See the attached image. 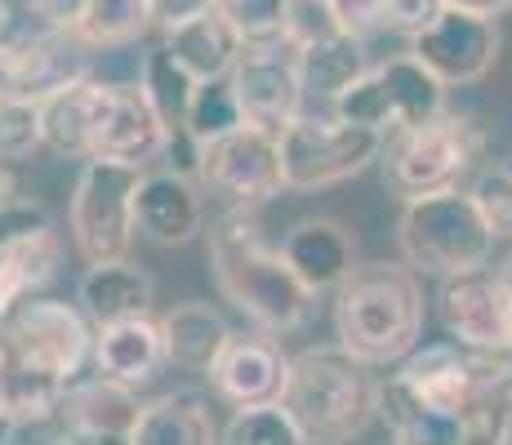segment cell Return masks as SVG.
<instances>
[{
  "label": "cell",
  "instance_id": "21",
  "mask_svg": "<svg viewBox=\"0 0 512 445\" xmlns=\"http://www.w3.org/2000/svg\"><path fill=\"white\" fill-rule=\"evenodd\" d=\"M18 81L23 103H49L63 89L90 81V45L76 32H36L18 45Z\"/></svg>",
  "mask_w": 512,
  "mask_h": 445
},
{
  "label": "cell",
  "instance_id": "36",
  "mask_svg": "<svg viewBox=\"0 0 512 445\" xmlns=\"http://www.w3.org/2000/svg\"><path fill=\"white\" fill-rule=\"evenodd\" d=\"M468 192H472V201H477V210L486 214L490 232L508 236V241H512V170H508V165H504V170L477 174V183H472Z\"/></svg>",
  "mask_w": 512,
  "mask_h": 445
},
{
  "label": "cell",
  "instance_id": "44",
  "mask_svg": "<svg viewBox=\"0 0 512 445\" xmlns=\"http://www.w3.org/2000/svg\"><path fill=\"white\" fill-rule=\"evenodd\" d=\"M446 9H464V14H481V18H504V14H512V0H446Z\"/></svg>",
  "mask_w": 512,
  "mask_h": 445
},
{
  "label": "cell",
  "instance_id": "33",
  "mask_svg": "<svg viewBox=\"0 0 512 445\" xmlns=\"http://www.w3.org/2000/svg\"><path fill=\"white\" fill-rule=\"evenodd\" d=\"M285 5H290V0H219L223 18H228L236 32H241L245 45H272V41H281Z\"/></svg>",
  "mask_w": 512,
  "mask_h": 445
},
{
  "label": "cell",
  "instance_id": "39",
  "mask_svg": "<svg viewBox=\"0 0 512 445\" xmlns=\"http://www.w3.org/2000/svg\"><path fill=\"white\" fill-rule=\"evenodd\" d=\"M441 14H446V0H388V27H397L406 36H419Z\"/></svg>",
  "mask_w": 512,
  "mask_h": 445
},
{
  "label": "cell",
  "instance_id": "3",
  "mask_svg": "<svg viewBox=\"0 0 512 445\" xmlns=\"http://www.w3.org/2000/svg\"><path fill=\"white\" fill-rule=\"evenodd\" d=\"M379 397L383 383L370 374V365L343 352L339 343H326L294 356L281 405L299 423L308 445H348L370 428Z\"/></svg>",
  "mask_w": 512,
  "mask_h": 445
},
{
  "label": "cell",
  "instance_id": "38",
  "mask_svg": "<svg viewBox=\"0 0 512 445\" xmlns=\"http://www.w3.org/2000/svg\"><path fill=\"white\" fill-rule=\"evenodd\" d=\"M27 432H63V419L58 423H36L27 428L14 410V397H9V370H5V352H0V445H23Z\"/></svg>",
  "mask_w": 512,
  "mask_h": 445
},
{
  "label": "cell",
  "instance_id": "45",
  "mask_svg": "<svg viewBox=\"0 0 512 445\" xmlns=\"http://www.w3.org/2000/svg\"><path fill=\"white\" fill-rule=\"evenodd\" d=\"M0 201H14V183H9V170L0 161Z\"/></svg>",
  "mask_w": 512,
  "mask_h": 445
},
{
  "label": "cell",
  "instance_id": "5",
  "mask_svg": "<svg viewBox=\"0 0 512 445\" xmlns=\"http://www.w3.org/2000/svg\"><path fill=\"white\" fill-rule=\"evenodd\" d=\"M94 339L98 330L81 312V303L63 299H32L0 325V352L9 370L32 374L54 388H72L94 356Z\"/></svg>",
  "mask_w": 512,
  "mask_h": 445
},
{
  "label": "cell",
  "instance_id": "17",
  "mask_svg": "<svg viewBox=\"0 0 512 445\" xmlns=\"http://www.w3.org/2000/svg\"><path fill=\"white\" fill-rule=\"evenodd\" d=\"M143 401L116 379L72 383L63 397V441L67 445H130L139 428Z\"/></svg>",
  "mask_w": 512,
  "mask_h": 445
},
{
  "label": "cell",
  "instance_id": "6",
  "mask_svg": "<svg viewBox=\"0 0 512 445\" xmlns=\"http://www.w3.org/2000/svg\"><path fill=\"white\" fill-rule=\"evenodd\" d=\"M334 116L383 138H388V130L406 134L446 116V85L415 54H401L379 63L366 81H357L348 94L334 98Z\"/></svg>",
  "mask_w": 512,
  "mask_h": 445
},
{
  "label": "cell",
  "instance_id": "29",
  "mask_svg": "<svg viewBox=\"0 0 512 445\" xmlns=\"http://www.w3.org/2000/svg\"><path fill=\"white\" fill-rule=\"evenodd\" d=\"M152 27H156L152 0H90V9L76 23V36L90 49H121L143 41Z\"/></svg>",
  "mask_w": 512,
  "mask_h": 445
},
{
  "label": "cell",
  "instance_id": "27",
  "mask_svg": "<svg viewBox=\"0 0 512 445\" xmlns=\"http://www.w3.org/2000/svg\"><path fill=\"white\" fill-rule=\"evenodd\" d=\"M130 445H223V432L196 392H165L143 405Z\"/></svg>",
  "mask_w": 512,
  "mask_h": 445
},
{
  "label": "cell",
  "instance_id": "32",
  "mask_svg": "<svg viewBox=\"0 0 512 445\" xmlns=\"http://www.w3.org/2000/svg\"><path fill=\"white\" fill-rule=\"evenodd\" d=\"M334 36H343L334 0H290V5H285L281 41L290 49H308V45L334 41Z\"/></svg>",
  "mask_w": 512,
  "mask_h": 445
},
{
  "label": "cell",
  "instance_id": "1",
  "mask_svg": "<svg viewBox=\"0 0 512 445\" xmlns=\"http://www.w3.org/2000/svg\"><path fill=\"white\" fill-rule=\"evenodd\" d=\"M210 267L223 299L254 330L285 334L299 330L317 294L290 272L281 245H272L254 210H223L210 227Z\"/></svg>",
  "mask_w": 512,
  "mask_h": 445
},
{
  "label": "cell",
  "instance_id": "25",
  "mask_svg": "<svg viewBox=\"0 0 512 445\" xmlns=\"http://www.w3.org/2000/svg\"><path fill=\"white\" fill-rule=\"evenodd\" d=\"M165 49L192 72L196 85H214V81H228L232 76V67L241 63V54H245V41L228 18H223V9H210V14L165 32Z\"/></svg>",
  "mask_w": 512,
  "mask_h": 445
},
{
  "label": "cell",
  "instance_id": "47",
  "mask_svg": "<svg viewBox=\"0 0 512 445\" xmlns=\"http://www.w3.org/2000/svg\"><path fill=\"white\" fill-rule=\"evenodd\" d=\"M508 170H512V165H508Z\"/></svg>",
  "mask_w": 512,
  "mask_h": 445
},
{
  "label": "cell",
  "instance_id": "7",
  "mask_svg": "<svg viewBox=\"0 0 512 445\" xmlns=\"http://www.w3.org/2000/svg\"><path fill=\"white\" fill-rule=\"evenodd\" d=\"M147 170H130L116 161H85L81 178L72 192V241L85 254V263H116L130 259L134 232V201H139V183Z\"/></svg>",
  "mask_w": 512,
  "mask_h": 445
},
{
  "label": "cell",
  "instance_id": "22",
  "mask_svg": "<svg viewBox=\"0 0 512 445\" xmlns=\"http://www.w3.org/2000/svg\"><path fill=\"white\" fill-rule=\"evenodd\" d=\"M63 267V236L54 227L14 236L0 245V325L23 303H32Z\"/></svg>",
  "mask_w": 512,
  "mask_h": 445
},
{
  "label": "cell",
  "instance_id": "30",
  "mask_svg": "<svg viewBox=\"0 0 512 445\" xmlns=\"http://www.w3.org/2000/svg\"><path fill=\"white\" fill-rule=\"evenodd\" d=\"M223 445H308V437L299 432L285 405H254V410H236L228 419Z\"/></svg>",
  "mask_w": 512,
  "mask_h": 445
},
{
  "label": "cell",
  "instance_id": "14",
  "mask_svg": "<svg viewBox=\"0 0 512 445\" xmlns=\"http://www.w3.org/2000/svg\"><path fill=\"white\" fill-rule=\"evenodd\" d=\"M441 321L464 348L512 356V294L499 272L481 267L468 276H450L441 285Z\"/></svg>",
  "mask_w": 512,
  "mask_h": 445
},
{
  "label": "cell",
  "instance_id": "11",
  "mask_svg": "<svg viewBox=\"0 0 512 445\" xmlns=\"http://www.w3.org/2000/svg\"><path fill=\"white\" fill-rule=\"evenodd\" d=\"M196 183L223 196L228 210H259L263 201H272L285 187L281 138L254 130V125H241V130L214 138L196 156Z\"/></svg>",
  "mask_w": 512,
  "mask_h": 445
},
{
  "label": "cell",
  "instance_id": "13",
  "mask_svg": "<svg viewBox=\"0 0 512 445\" xmlns=\"http://www.w3.org/2000/svg\"><path fill=\"white\" fill-rule=\"evenodd\" d=\"M499 49H504V32L499 18L464 14V9H446L432 27L410 36V54L437 76L441 85H477L495 72Z\"/></svg>",
  "mask_w": 512,
  "mask_h": 445
},
{
  "label": "cell",
  "instance_id": "28",
  "mask_svg": "<svg viewBox=\"0 0 512 445\" xmlns=\"http://www.w3.org/2000/svg\"><path fill=\"white\" fill-rule=\"evenodd\" d=\"M299 58V81H303V94H317V98H339L348 94L357 81H366L374 72L370 63V49L361 36H334V41H321V45H308V49H294Z\"/></svg>",
  "mask_w": 512,
  "mask_h": 445
},
{
  "label": "cell",
  "instance_id": "15",
  "mask_svg": "<svg viewBox=\"0 0 512 445\" xmlns=\"http://www.w3.org/2000/svg\"><path fill=\"white\" fill-rule=\"evenodd\" d=\"M294 356L281 352L277 334H232L223 356L214 361L210 383L232 410H254V405H281L285 383H290Z\"/></svg>",
  "mask_w": 512,
  "mask_h": 445
},
{
  "label": "cell",
  "instance_id": "4",
  "mask_svg": "<svg viewBox=\"0 0 512 445\" xmlns=\"http://www.w3.org/2000/svg\"><path fill=\"white\" fill-rule=\"evenodd\" d=\"M495 241L499 236L490 232L472 192H459V187L415 196V201H406V210L397 219V245L406 267L428 276H446V281L481 272L490 263Z\"/></svg>",
  "mask_w": 512,
  "mask_h": 445
},
{
  "label": "cell",
  "instance_id": "37",
  "mask_svg": "<svg viewBox=\"0 0 512 445\" xmlns=\"http://www.w3.org/2000/svg\"><path fill=\"white\" fill-rule=\"evenodd\" d=\"M334 9H339L343 32L361 36V41L379 27H388V0H334Z\"/></svg>",
  "mask_w": 512,
  "mask_h": 445
},
{
  "label": "cell",
  "instance_id": "16",
  "mask_svg": "<svg viewBox=\"0 0 512 445\" xmlns=\"http://www.w3.org/2000/svg\"><path fill=\"white\" fill-rule=\"evenodd\" d=\"M170 134L156 107L147 103L143 85H107L103 130L94 143V161H116L130 170H147L152 161H165Z\"/></svg>",
  "mask_w": 512,
  "mask_h": 445
},
{
  "label": "cell",
  "instance_id": "19",
  "mask_svg": "<svg viewBox=\"0 0 512 445\" xmlns=\"http://www.w3.org/2000/svg\"><path fill=\"white\" fill-rule=\"evenodd\" d=\"M281 254L290 272L308 285L312 294L339 290L352 272H357V245L334 219H303L285 232Z\"/></svg>",
  "mask_w": 512,
  "mask_h": 445
},
{
  "label": "cell",
  "instance_id": "31",
  "mask_svg": "<svg viewBox=\"0 0 512 445\" xmlns=\"http://www.w3.org/2000/svg\"><path fill=\"white\" fill-rule=\"evenodd\" d=\"M245 116H241V103H236L232 85L228 81H214V85H201L192 98V112H187V134H192L196 147L214 143V138L241 130Z\"/></svg>",
  "mask_w": 512,
  "mask_h": 445
},
{
  "label": "cell",
  "instance_id": "46",
  "mask_svg": "<svg viewBox=\"0 0 512 445\" xmlns=\"http://www.w3.org/2000/svg\"><path fill=\"white\" fill-rule=\"evenodd\" d=\"M499 281H504V285H508V294H512V254H508L504 263H499Z\"/></svg>",
  "mask_w": 512,
  "mask_h": 445
},
{
  "label": "cell",
  "instance_id": "20",
  "mask_svg": "<svg viewBox=\"0 0 512 445\" xmlns=\"http://www.w3.org/2000/svg\"><path fill=\"white\" fill-rule=\"evenodd\" d=\"M94 365L103 379H116V383H125V388L152 383L156 374H161V365H170L161 316H130V321L98 325Z\"/></svg>",
  "mask_w": 512,
  "mask_h": 445
},
{
  "label": "cell",
  "instance_id": "2",
  "mask_svg": "<svg viewBox=\"0 0 512 445\" xmlns=\"http://www.w3.org/2000/svg\"><path fill=\"white\" fill-rule=\"evenodd\" d=\"M423 334V285L406 263H366L334 290V339L366 365L406 361Z\"/></svg>",
  "mask_w": 512,
  "mask_h": 445
},
{
  "label": "cell",
  "instance_id": "10",
  "mask_svg": "<svg viewBox=\"0 0 512 445\" xmlns=\"http://www.w3.org/2000/svg\"><path fill=\"white\" fill-rule=\"evenodd\" d=\"M486 138L468 121V116H441L432 125L397 134V143L388 147V183L392 192H401L406 201L432 192H450L459 187V178L472 170V161L481 156Z\"/></svg>",
  "mask_w": 512,
  "mask_h": 445
},
{
  "label": "cell",
  "instance_id": "18",
  "mask_svg": "<svg viewBox=\"0 0 512 445\" xmlns=\"http://www.w3.org/2000/svg\"><path fill=\"white\" fill-rule=\"evenodd\" d=\"M139 232L156 245H187L205 232V201L192 174L179 170H147L134 201Z\"/></svg>",
  "mask_w": 512,
  "mask_h": 445
},
{
  "label": "cell",
  "instance_id": "24",
  "mask_svg": "<svg viewBox=\"0 0 512 445\" xmlns=\"http://www.w3.org/2000/svg\"><path fill=\"white\" fill-rule=\"evenodd\" d=\"M152 294H156V285L139 263L116 259V263H94L81 276L76 303H81V312L90 316L98 330V325L130 321V316H152Z\"/></svg>",
  "mask_w": 512,
  "mask_h": 445
},
{
  "label": "cell",
  "instance_id": "26",
  "mask_svg": "<svg viewBox=\"0 0 512 445\" xmlns=\"http://www.w3.org/2000/svg\"><path fill=\"white\" fill-rule=\"evenodd\" d=\"M161 334H165V356H170V365L210 374L236 330H228V321H223L210 303H179V308L161 312Z\"/></svg>",
  "mask_w": 512,
  "mask_h": 445
},
{
  "label": "cell",
  "instance_id": "12",
  "mask_svg": "<svg viewBox=\"0 0 512 445\" xmlns=\"http://www.w3.org/2000/svg\"><path fill=\"white\" fill-rule=\"evenodd\" d=\"M236 103H241L245 125L263 134H285L303 116V81H299V58L285 41L272 45H245L241 63L228 76Z\"/></svg>",
  "mask_w": 512,
  "mask_h": 445
},
{
  "label": "cell",
  "instance_id": "40",
  "mask_svg": "<svg viewBox=\"0 0 512 445\" xmlns=\"http://www.w3.org/2000/svg\"><path fill=\"white\" fill-rule=\"evenodd\" d=\"M41 227H54L49 214L41 210L36 201H0V245L14 241V236H27V232H41Z\"/></svg>",
  "mask_w": 512,
  "mask_h": 445
},
{
  "label": "cell",
  "instance_id": "8",
  "mask_svg": "<svg viewBox=\"0 0 512 445\" xmlns=\"http://www.w3.org/2000/svg\"><path fill=\"white\" fill-rule=\"evenodd\" d=\"M415 401H423L437 414H464L477 405L486 392L508 388L512 383V356L477 352L464 343H423L401 361V370L392 374Z\"/></svg>",
  "mask_w": 512,
  "mask_h": 445
},
{
  "label": "cell",
  "instance_id": "35",
  "mask_svg": "<svg viewBox=\"0 0 512 445\" xmlns=\"http://www.w3.org/2000/svg\"><path fill=\"white\" fill-rule=\"evenodd\" d=\"M464 445H512V383L486 392L464 414Z\"/></svg>",
  "mask_w": 512,
  "mask_h": 445
},
{
  "label": "cell",
  "instance_id": "34",
  "mask_svg": "<svg viewBox=\"0 0 512 445\" xmlns=\"http://www.w3.org/2000/svg\"><path fill=\"white\" fill-rule=\"evenodd\" d=\"M36 147H45L41 103H5L0 107V161H27Z\"/></svg>",
  "mask_w": 512,
  "mask_h": 445
},
{
  "label": "cell",
  "instance_id": "41",
  "mask_svg": "<svg viewBox=\"0 0 512 445\" xmlns=\"http://www.w3.org/2000/svg\"><path fill=\"white\" fill-rule=\"evenodd\" d=\"M36 32H45V27L36 23L27 0H0V49H14L23 41H32Z\"/></svg>",
  "mask_w": 512,
  "mask_h": 445
},
{
  "label": "cell",
  "instance_id": "42",
  "mask_svg": "<svg viewBox=\"0 0 512 445\" xmlns=\"http://www.w3.org/2000/svg\"><path fill=\"white\" fill-rule=\"evenodd\" d=\"M36 14V23L45 27V32H76V23H81V14L90 9V0H27Z\"/></svg>",
  "mask_w": 512,
  "mask_h": 445
},
{
  "label": "cell",
  "instance_id": "23",
  "mask_svg": "<svg viewBox=\"0 0 512 445\" xmlns=\"http://www.w3.org/2000/svg\"><path fill=\"white\" fill-rule=\"evenodd\" d=\"M103 107H107V81H81L63 94L41 103L45 121V147L67 161H94V143L103 130Z\"/></svg>",
  "mask_w": 512,
  "mask_h": 445
},
{
  "label": "cell",
  "instance_id": "43",
  "mask_svg": "<svg viewBox=\"0 0 512 445\" xmlns=\"http://www.w3.org/2000/svg\"><path fill=\"white\" fill-rule=\"evenodd\" d=\"M219 9V0H152V14H156V32H174V27L192 23V18L210 14Z\"/></svg>",
  "mask_w": 512,
  "mask_h": 445
},
{
  "label": "cell",
  "instance_id": "9",
  "mask_svg": "<svg viewBox=\"0 0 512 445\" xmlns=\"http://www.w3.org/2000/svg\"><path fill=\"white\" fill-rule=\"evenodd\" d=\"M388 147V138L348 125L339 116H308L303 112L290 130L281 134V174L290 192H317L334 187L343 178L361 174L374 165Z\"/></svg>",
  "mask_w": 512,
  "mask_h": 445
}]
</instances>
